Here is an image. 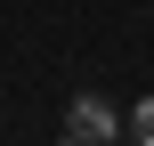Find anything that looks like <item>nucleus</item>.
<instances>
[{
	"label": "nucleus",
	"instance_id": "1",
	"mask_svg": "<svg viewBox=\"0 0 154 146\" xmlns=\"http://www.w3.org/2000/svg\"><path fill=\"white\" fill-rule=\"evenodd\" d=\"M65 130H81L89 146H114V130H122V114H114V106H106L97 89H81V98H73V114H65Z\"/></svg>",
	"mask_w": 154,
	"mask_h": 146
},
{
	"label": "nucleus",
	"instance_id": "2",
	"mask_svg": "<svg viewBox=\"0 0 154 146\" xmlns=\"http://www.w3.org/2000/svg\"><path fill=\"white\" fill-rule=\"evenodd\" d=\"M130 138L154 146V98H138V106H130Z\"/></svg>",
	"mask_w": 154,
	"mask_h": 146
},
{
	"label": "nucleus",
	"instance_id": "3",
	"mask_svg": "<svg viewBox=\"0 0 154 146\" xmlns=\"http://www.w3.org/2000/svg\"><path fill=\"white\" fill-rule=\"evenodd\" d=\"M57 146H89V138H81V130H65V138H57Z\"/></svg>",
	"mask_w": 154,
	"mask_h": 146
}]
</instances>
